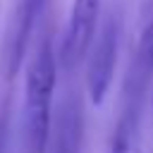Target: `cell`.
<instances>
[{"instance_id": "52a82bcc", "label": "cell", "mask_w": 153, "mask_h": 153, "mask_svg": "<svg viewBox=\"0 0 153 153\" xmlns=\"http://www.w3.org/2000/svg\"><path fill=\"white\" fill-rule=\"evenodd\" d=\"M136 112H139V105L129 103L127 110L122 112L115 131H112V139H110V146H108V153H139V127H136Z\"/></svg>"}, {"instance_id": "5b68a950", "label": "cell", "mask_w": 153, "mask_h": 153, "mask_svg": "<svg viewBox=\"0 0 153 153\" xmlns=\"http://www.w3.org/2000/svg\"><path fill=\"white\" fill-rule=\"evenodd\" d=\"M50 153H79L81 151V110L79 103L65 100L57 122L50 131Z\"/></svg>"}, {"instance_id": "3957f363", "label": "cell", "mask_w": 153, "mask_h": 153, "mask_svg": "<svg viewBox=\"0 0 153 153\" xmlns=\"http://www.w3.org/2000/svg\"><path fill=\"white\" fill-rule=\"evenodd\" d=\"M117 36H120L117 22L108 19L105 26L100 29L98 38H93L88 69H86V91H88V100L93 105H100L110 91L115 65H117Z\"/></svg>"}, {"instance_id": "6da1fadb", "label": "cell", "mask_w": 153, "mask_h": 153, "mask_svg": "<svg viewBox=\"0 0 153 153\" xmlns=\"http://www.w3.org/2000/svg\"><path fill=\"white\" fill-rule=\"evenodd\" d=\"M57 81V57L50 36L41 38L24 81L22 134L26 153H45L53 131V96Z\"/></svg>"}, {"instance_id": "277c9868", "label": "cell", "mask_w": 153, "mask_h": 153, "mask_svg": "<svg viewBox=\"0 0 153 153\" xmlns=\"http://www.w3.org/2000/svg\"><path fill=\"white\" fill-rule=\"evenodd\" d=\"M45 0H22L17 7V17H14V29H12V38L7 41V57H5V72L7 76H14L22 57H24V48L26 41L31 36V29L38 19V14L43 12Z\"/></svg>"}, {"instance_id": "8992f818", "label": "cell", "mask_w": 153, "mask_h": 153, "mask_svg": "<svg viewBox=\"0 0 153 153\" xmlns=\"http://www.w3.org/2000/svg\"><path fill=\"white\" fill-rule=\"evenodd\" d=\"M151 74H153V17H151V19H148V24L143 26L141 38H139V45H136V55H134L131 74H129L131 93H129L127 98L141 100V93H143L146 81H148V76H151Z\"/></svg>"}, {"instance_id": "7a4b0ae2", "label": "cell", "mask_w": 153, "mask_h": 153, "mask_svg": "<svg viewBox=\"0 0 153 153\" xmlns=\"http://www.w3.org/2000/svg\"><path fill=\"white\" fill-rule=\"evenodd\" d=\"M98 17H100V0H72V10L60 48L62 67L72 69L86 57L98 33Z\"/></svg>"}]
</instances>
